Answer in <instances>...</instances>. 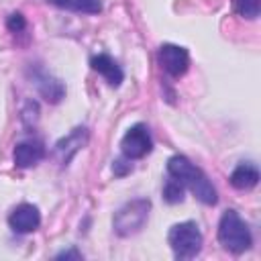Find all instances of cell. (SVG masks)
<instances>
[{
	"instance_id": "cell-16",
	"label": "cell",
	"mask_w": 261,
	"mask_h": 261,
	"mask_svg": "<svg viewBox=\"0 0 261 261\" xmlns=\"http://www.w3.org/2000/svg\"><path fill=\"white\" fill-rule=\"evenodd\" d=\"M6 27H8L12 33H20V31H24V29H27V20H24V16H22L20 12H14V14H10V16H8Z\"/></svg>"
},
{
	"instance_id": "cell-15",
	"label": "cell",
	"mask_w": 261,
	"mask_h": 261,
	"mask_svg": "<svg viewBox=\"0 0 261 261\" xmlns=\"http://www.w3.org/2000/svg\"><path fill=\"white\" fill-rule=\"evenodd\" d=\"M234 8L245 18H257L259 16V0H234Z\"/></svg>"
},
{
	"instance_id": "cell-5",
	"label": "cell",
	"mask_w": 261,
	"mask_h": 261,
	"mask_svg": "<svg viewBox=\"0 0 261 261\" xmlns=\"http://www.w3.org/2000/svg\"><path fill=\"white\" fill-rule=\"evenodd\" d=\"M151 147H153V141H151L149 128L145 124L130 126L120 141V149L126 159H141L147 153H151Z\"/></svg>"
},
{
	"instance_id": "cell-11",
	"label": "cell",
	"mask_w": 261,
	"mask_h": 261,
	"mask_svg": "<svg viewBox=\"0 0 261 261\" xmlns=\"http://www.w3.org/2000/svg\"><path fill=\"white\" fill-rule=\"evenodd\" d=\"M92 69H96L100 75H104V80L110 84V86H120V82H122V77H124V73H122V69H120V65L110 57V55H96V57H92Z\"/></svg>"
},
{
	"instance_id": "cell-7",
	"label": "cell",
	"mask_w": 261,
	"mask_h": 261,
	"mask_svg": "<svg viewBox=\"0 0 261 261\" xmlns=\"http://www.w3.org/2000/svg\"><path fill=\"white\" fill-rule=\"evenodd\" d=\"M8 224L14 232H20V234H27V232H33L39 228L41 224V214L37 210V206L33 204H20L16 206L10 216H8Z\"/></svg>"
},
{
	"instance_id": "cell-14",
	"label": "cell",
	"mask_w": 261,
	"mask_h": 261,
	"mask_svg": "<svg viewBox=\"0 0 261 261\" xmlns=\"http://www.w3.org/2000/svg\"><path fill=\"white\" fill-rule=\"evenodd\" d=\"M163 198L169 202V204H177L184 200V184L175 177H169L163 186Z\"/></svg>"
},
{
	"instance_id": "cell-4",
	"label": "cell",
	"mask_w": 261,
	"mask_h": 261,
	"mask_svg": "<svg viewBox=\"0 0 261 261\" xmlns=\"http://www.w3.org/2000/svg\"><path fill=\"white\" fill-rule=\"evenodd\" d=\"M169 247L177 259H192L202 249V232L198 230L196 222H179L169 228L167 234Z\"/></svg>"
},
{
	"instance_id": "cell-10",
	"label": "cell",
	"mask_w": 261,
	"mask_h": 261,
	"mask_svg": "<svg viewBox=\"0 0 261 261\" xmlns=\"http://www.w3.org/2000/svg\"><path fill=\"white\" fill-rule=\"evenodd\" d=\"M33 82H35L39 94H41L47 102H53V104H55V102H59V100L63 98V94H65V86H63L57 77L49 75V73L43 71V69H37V71L33 73Z\"/></svg>"
},
{
	"instance_id": "cell-6",
	"label": "cell",
	"mask_w": 261,
	"mask_h": 261,
	"mask_svg": "<svg viewBox=\"0 0 261 261\" xmlns=\"http://www.w3.org/2000/svg\"><path fill=\"white\" fill-rule=\"evenodd\" d=\"M159 63H161V67L169 73V75H173V77H177V75H184L186 71H188V67H190V55H188V51L184 49V47H179V45H163L161 49H159Z\"/></svg>"
},
{
	"instance_id": "cell-13",
	"label": "cell",
	"mask_w": 261,
	"mask_h": 261,
	"mask_svg": "<svg viewBox=\"0 0 261 261\" xmlns=\"http://www.w3.org/2000/svg\"><path fill=\"white\" fill-rule=\"evenodd\" d=\"M55 6L71 10V12H84V14H98L102 10L100 0H51Z\"/></svg>"
},
{
	"instance_id": "cell-17",
	"label": "cell",
	"mask_w": 261,
	"mask_h": 261,
	"mask_svg": "<svg viewBox=\"0 0 261 261\" xmlns=\"http://www.w3.org/2000/svg\"><path fill=\"white\" fill-rule=\"evenodd\" d=\"M112 171H114L116 175H124L126 171H130V163H126L124 159H116L114 165H112Z\"/></svg>"
},
{
	"instance_id": "cell-18",
	"label": "cell",
	"mask_w": 261,
	"mask_h": 261,
	"mask_svg": "<svg viewBox=\"0 0 261 261\" xmlns=\"http://www.w3.org/2000/svg\"><path fill=\"white\" fill-rule=\"evenodd\" d=\"M71 257H73V259H80L82 255H80L77 251H63V253L57 255V259H71Z\"/></svg>"
},
{
	"instance_id": "cell-2",
	"label": "cell",
	"mask_w": 261,
	"mask_h": 261,
	"mask_svg": "<svg viewBox=\"0 0 261 261\" xmlns=\"http://www.w3.org/2000/svg\"><path fill=\"white\" fill-rule=\"evenodd\" d=\"M218 241L224 249H228L232 253H243L251 247V230H249L247 222L234 210H226L220 216Z\"/></svg>"
},
{
	"instance_id": "cell-12",
	"label": "cell",
	"mask_w": 261,
	"mask_h": 261,
	"mask_svg": "<svg viewBox=\"0 0 261 261\" xmlns=\"http://www.w3.org/2000/svg\"><path fill=\"white\" fill-rule=\"evenodd\" d=\"M259 181V169L253 163H241L230 173V184L237 190H251Z\"/></svg>"
},
{
	"instance_id": "cell-3",
	"label": "cell",
	"mask_w": 261,
	"mask_h": 261,
	"mask_svg": "<svg viewBox=\"0 0 261 261\" xmlns=\"http://www.w3.org/2000/svg\"><path fill=\"white\" fill-rule=\"evenodd\" d=\"M149 210H151V202L147 198H137V200L126 202L122 208H118V212L112 218L114 232L118 237L137 234L145 226L149 218Z\"/></svg>"
},
{
	"instance_id": "cell-1",
	"label": "cell",
	"mask_w": 261,
	"mask_h": 261,
	"mask_svg": "<svg viewBox=\"0 0 261 261\" xmlns=\"http://www.w3.org/2000/svg\"><path fill=\"white\" fill-rule=\"evenodd\" d=\"M167 171L171 177L179 179L184 184V188H190L192 194L202 202V204H216L218 196H216V190L212 186V181L204 175L202 169H198L190 159H186L184 155H173L169 161H167Z\"/></svg>"
},
{
	"instance_id": "cell-9",
	"label": "cell",
	"mask_w": 261,
	"mask_h": 261,
	"mask_svg": "<svg viewBox=\"0 0 261 261\" xmlns=\"http://www.w3.org/2000/svg\"><path fill=\"white\" fill-rule=\"evenodd\" d=\"M12 157H14V165L16 167L27 169V167L37 165L45 157V147L39 141H24V143H18L14 147Z\"/></svg>"
},
{
	"instance_id": "cell-8",
	"label": "cell",
	"mask_w": 261,
	"mask_h": 261,
	"mask_svg": "<svg viewBox=\"0 0 261 261\" xmlns=\"http://www.w3.org/2000/svg\"><path fill=\"white\" fill-rule=\"evenodd\" d=\"M88 143V128L84 126H77L73 128L67 137H63L61 141H57L55 145V159L61 163V165H67L71 161V157Z\"/></svg>"
}]
</instances>
